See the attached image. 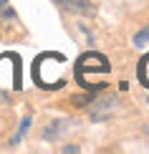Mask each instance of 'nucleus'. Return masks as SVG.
<instances>
[{
    "label": "nucleus",
    "instance_id": "nucleus-1",
    "mask_svg": "<svg viewBox=\"0 0 149 154\" xmlns=\"http://www.w3.org/2000/svg\"><path fill=\"white\" fill-rule=\"evenodd\" d=\"M83 71H101V73H106L109 71V61L104 58L101 53H86V56H81L79 63H76V76L83 73Z\"/></svg>",
    "mask_w": 149,
    "mask_h": 154
},
{
    "label": "nucleus",
    "instance_id": "nucleus-2",
    "mask_svg": "<svg viewBox=\"0 0 149 154\" xmlns=\"http://www.w3.org/2000/svg\"><path fill=\"white\" fill-rule=\"evenodd\" d=\"M53 3L61 5V8L68 10V13H76V15H94L96 13L91 0H53Z\"/></svg>",
    "mask_w": 149,
    "mask_h": 154
},
{
    "label": "nucleus",
    "instance_id": "nucleus-3",
    "mask_svg": "<svg viewBox=\"0 0 149 154\" xmlns=\"http://www.w3.org/2000/svg\"><path fill=\"white\" fill-rule=\"evenodd\" d=\"M114 104H116L114 96H106V99L96 101V104L91 106V119L94 121H106L109 116H111V111H114Z\"/></svg>",
    "mask_w": 149,
    "mask_h": 154
},
{
    "label": "nucleus",
    "instance_id": "nucleus-4",
    "mask_svg": "<svg viewBox=\"0 0 149 154\" xmlns=\"http://www.w3.org/2000/svg\"><path fill=\"white\" fill-rule=\"evenodd\" d=\"M147 41H149V25H144V28L134 35V46H147Z\"/></svg>",
    "mask_w": 149,
    "mask_h": 154
},
{
    "label": "nucleus",
    "instance_id": "nucleus-5",
    "mask_svg": "<svg viewBox=\"0 0 149 154\" xmlns=\"http://www.w3.org/2000/svg\"><path fill=\"white\" fill-rule=\"evenodd\" d=\"M28 126H30V116H25V119L20 121V129H18V134H15V139H13V144H15V142H18V139H20V137H23V134H25V131H28Z\"/></svg>",
    "mask_w": 149,
    "mask_h": 154
},
{
    "label": "nucleus",
    "instance_id": "nucleus-6",
    "mask_svg": "<svg viewBox=\"0 0 149 154\" xmlns=\"http://www.w3.org/2000/svg\"><path fill=\"white\" fill-rule=\"evenodd\" d=\"M73 104H91V99H88V96H76Z\"/></svg>",
    "mask_w": 149,
    "mask_h": 154
},
{
    "label": "nucleus",
    "instance_id": "nucleus-7",
    "mask_svg": "<svg viewBox=\"0 0 149 154\" xmlns=\"http://www.w3.org/2000/svg\"><path fill=\"white\" fill-rule=\"evenodd\" d=\"M63 152H79V146H76V144H68V146H63Z\"/></svg>",
    "mask_w": 149,
    "mask_h": 154
},
{
    "label": "nucleus",
    "instance_id": "nucleus-8",
    "mask_svg": "<svg viewBox=\"0 0 149 154\" xmlns=\"http://www.w3.org/2000/svg\"><path fill=\"white\" fill-rule=\"evenodd\" d=\"M3 101H8V94H0V104H3Z\"/></svg>",
    "mask_w": 149,
    "mask_h": 154
},
{
    "label": "nucleus",
    "instance_id": "nucleus-9",
    "mask_svg": "<svg viewBox=\"0 0 149 154\" xmlns=\"http://www.w3.org/2000/svg\"><path fill=\"white\" fill-rule=\"evenodd\" d=\"M5 5H8V0H0V8H5Z\"/></svg>",
    "mask_w": 149,
    "mask_h": 154
}]
</instances>
